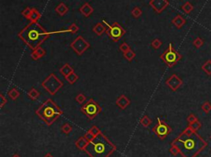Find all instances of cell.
Here are the masks:
<instances>
[{
  "instance_id": "obj_9",
  "label": "cell",
  "mask_w": 211,
  "mask_h": 157,
  "mask_svg": "<svg viewBox=\"0 0 211 157\" xmlns=\"http://www.w3.org/2000/svg\"><path fill=\"white\" fill-rule=\"evenodd\" d=\"M158 124L155 125L153 128V132L156 134L158 138L161 140H164L170 133L172 132V128L167 123L163 122L160 118H157Z\"/></svg>"
},
{
  "instance_id": "obj_8",
  "label": "cell",
  "mask_w": 211,
  "mask_h": 157,
  "mask_svg": "<svg viewBox=\"0 0 211 157\" xmlns=\"http://www.w3.org/2000/svg\"><path fill=\"white\" fill-rule=\"evenodd\" d=\"M103 23L107 25L108 26L107 31V35H108L109 38L114 42H117L119 41L120 39H121L124 35L126 33V31L121 26H120L118 22H114L112 25H108L107 22H106L105 21H103Z\"/></svg>"
},
{
  "instance_id": "obj_17",
  "label": "cell",
  "mask_w": 211,
  "mask_h": 157,
  "mask_svg": "<svg viewBox=\"0 0 211 157\" xmlns=\"http://www.w3.org/2000/svg\"><path fill=\"white\" fill-rule=\"evenodd\" d=\"M88 143H89V142H88L84 137H81V138H79V139L75 142V146H76L77 148L79 149V150L84 151L85 148H86L87 146V145H88Z\"/></svg>"
},
{
  "instance_id": "obj_20",
  "label": "cell",
  "mask_w": 211,
  "mask_h": 157,
  "mask_svg": "<svg viewBox=\"0 0 211 157\" xmlns=\"http://www.w3.org/2000/svg\"><path fill=\"white\" fill-rule=\"evenodd\" d=\"M55 12H56L59 16H64L66 13L69 12V8L67 5H65L64 3H59L58 6L55 8Z\"/></svg>"
},
{
  "instance_id": "obj_35",
  "label": "cell",
  "mask_w": 211,
  "mask_h": 157,
  "mask_svg": "<svg viewBox=\"0 0 211 157\" xmlns=\"http://www.w3.org/2000/svg\"><path fill=\"white\" fill-rule=\"evenodd\" d=\"M162 44H163V42H162L159 39H154L152 41V43H151L152 47L153 49H155V50H158V49L162 46Z\"/></svg>"
},
{
  "instance_id": "obj_4",
  "label": "cell",
  "mask_w": 211,
  "mask_h": 157,
  "mask_svg": "<svg viewBox=\"0 0 211 157\" xmlns=\"http://www.w3.org/2000/svg\"><path fill=\"white\" fill-rule=\"evenodd\" d=\"M36 113L46 124L50 126L56 121L59 116L63 114V111L56 105V103L51 99H48L37 109Z\"/></svg>"
},
{
  "instance_id": "obj_36",
  "label": "cell",
  "mask_w": 211,
  "mask_h": 157,
  "mask_svg": "<svg viewBox=\"0 0 211 157\" xmlns=\"http://www.w3.org/2000/svg\"><path fill=\"white\" fill-rule=\"evenodd\" d=\"M75 100H76V101L79 103V104L82 105V104H83V103L85 102V101H86V96H85L83 93H79V94L76 96Z\"/></svg>"
},
{
  "instance_id": "obj_18",
  "label": "cell",
  "mask_w": 211,
  "mask_h": 157,
  "mask_svg": "<svg viewBox=\"0 0 211 157\" xmlns=\"http://www.w3.org/2000/svg\"><path fill=\"white\" fill-rule=\"evenodd\" d=\"M107 29L106 28V26H105L103 23H101V22H99V23H97L95 26H94L93 29H92V31H93V32L96 34L97 35H102L103 34V33H105L106 31H107Z\"/></svg>"
},
{
  "instance_id": "obj_37",
  "label": "cell",
  "mask_w": 211,
  "mask_h": 157,
  "mask_svg": "<svg viewBox=\"0 0 211 157\" xmlns=\"http://www.w3.org/2000/svg\"><path fill=\"white\" fill-rule=\"evenodd\" d=\"M31 11H32V8H25L24 10L22 12V15L23 16L24 18H26V19H29L31 13Z\"/></svg>"
},
{
  "instance_id": "obj_31",
  "label": "cell",
  "mask_w": 211,
  "mask_h": 157,
  "mask_svg": "<svg viewBox=\"0 0 211 157\" xmlns=\"http://www.w3.org/2000/svg\"><path fill=\"white\" fill-rule=\"evenodd\" d=\"M72 126L69 123H64L63 126L61 127V131L63 132L64 133H65V134H69L71 132H72Z\"/></svg>"
},
{
  "instance_id": "obj_41",
  "label": "cell",
  "mask_w": 211,
  "mask_h": 157,
  "mask_svg": "<svg viewBox=\"0 0 211 157\" xmlns=\"http://www.w3.org/2000/svg\"><path fill=\"white\" fill-rule=\"evenodd\" d=\"M7 103H8V100L5 98L4 96L1 93V94H0V108H1V109L3 108Z\"/></svg>"
},
{
  "instance_id": "obj_34",
  "label": "cell",
  "mask_w": 211,
  "mask_h": 157,
  "mask_svg": "<svg viewBox=\"0 0 211 157\" xmlns=\"http://www.w3.org/2000/svg\"><path fill=\"white\" fill-rule=\"evenodd\" d=\"M79 26H77L75 23H73V24L69 27V29L66 30L65 32H69L71 33V34H76V33L79 31Z\"/></svg>"
},
{
  "instance_id": "obj_21",
  "label": "cell",
  "mask_w": 211,
  "mask_h": 157,
  "mask_svg": "<svg viewBox=\"0 0 211 157\" xmlns=\"http://www.w3.org/2000/svg\"><path fill=\"white\" fill-rule=\"evenodd\" d=\"M41 18H42V14L40 13V12L37 9L32 8L28 20H30L31 22H38V20H40Z\"/></svg>"
},
{
  "instance_id": "obj_16",
  "label": "cell",
  "mask_w": 211,
  "mask_h": 157,
  "mask_svg": "<svg viewBox=\"0 0 211 157\" xmlns=\"http://www.w3.org/2000/svg\"><path fill=\"white\" fill-rule=\"evenodd\" d=\"M172 23L174 25L177 29H181V27L186 24V19L183 18L182 16L177 15L172 19Z\"/></svg>"
},
{
  "instance_id": "obj_2",
  "label": "cell",
  "mask_w": 211,
  "mask_h": 157,
  "mask_svg": "<svg viewBox=\"0 0 211 157\" xmlns=\"http://www.w3.org/2000/svg\"><path fill=\"white\" fill-rule=\"evenodd\" d=\"M51 32L45 30L38 22H30L18 33V36L32 50L41 46V44L49 37Z\"/></svg>"
},
{
  "instance_id": "obj_44",
  "label": "cell",
  "mask_w": 211,
  "mask_h": 157,
  "mask_svg": "<svg viewBox=\"0 0 211 157\" xmlns=\"http://www.w3.org/2000/svg\"><path fill=\"white\" fill-rule=\"evenodd\" d=\"M44 157H53V155H51L50 153H47V154H46V155H45V156H44Z\"/></svg>"
},
{
  "instance_id": "obj_28",
  "label": "cell",
  "mask_w": 211,
  "mask_h": 157,
  "mask_svg": "<svg viewBox=\"0 0 211 157\" xmlns=\"http://www.w3.org/2000/svg\"><path fill=\"white\" fill-rule=\"evenodd\" d=\"M181 8H182V10L185 12L186 13L189 14V13H191L192 11H193L194 7L190 2H186L185 3L183 4V6L181 7Z\"/></svg>"
},
{
  "instance_id": "obj_11",
  "label": "cell",
  "mask_w": 211,
  "mask_h": 157,
  "mask_svg": "<svg viewBox=\"0 0 211 157\" xmlns=\"http://www.w3.org/2000/svg\"><path fill=\"white\" fill-rule=\"evenodd\" d=\"M182 84H183L182 80L176 74H172V76H170L169 78L166 81V85L168 86V87L172 90V91H173V92L177 91V90L182 86Z\"/></svg>"
},
{
  "instance_id": "obj_6",
  "label": "cell",
  "mask_w": 211,
  "mask_h": 157,
  "mask_svg": "<svg viewBox=\"0 0 211 157\" xmlns=\"http://www.w3.org/2000/svg\"><path fill=\"white\" fill-rule=\"evenodd\" d=\"M160 58L169 68H172L181 59V55L173 48L170 43L168 48L160 55Z\"/></svg>"
},
{
  "instance_id": "obj_33",
  "label": "cell",
  "mask_w": 211,
  "mask_h": 157,
  "mask_svg": "<svg viewBox=\"0 0 211 157\" xmlns=\"http://www.w3.org/2000/svg\"><path fill=\"white\" fill-rule=\"evenodd\" d=\"M201 109L205 113H209L211 111V104L209 101H205V103H203V105H201Z\"/></svg>"
},
{
  "instance_id": "obj_32",
  "label": "cell",
  "mask_w": 211,
  "mask_h": 157,
  "mask_svg": "<svg viewBox=\"0 0 211 157\" xmlns=\"http://www.w3.org/2000/svg\"><path fill=\"white\" fill-rule=\"evenodd\" d=\"M201 126H202V123L199 121V120H197V121H196L195 123H192V124H190L189 127L191 128L193 130V131L195 132H197L199 130V129L201 128Z\"/></svg>"
},
{
  "instance_id": "obj_3",
  "label": "cell",
  "mask_w": 211,
  "mask_h": 157,
  "mask_svg": "<svg viewBox=\"0 0 211 157\" xmlns=\"http://www.w3.org/2000/svg\"><path fill=\"white\" fill-rule=\"evenodd\" d=\"M116 151V146L101 133L88 143L84 151L90 157H110Z\"/></svg>"
},
{
  "instance_id": "obj_22",
  "label": "cell",
  "mask_w": 211,
  "mask_h": 157,
  "mask_svg": "<svg viewBox=\"0 0 211 157\" xmlns=\"http://www.w3.org/2000/svg\"><path fill=\"white\" fill-rule=\"evenodd\" d=\"M201 69H202L208 76H211V59H208V60L201 66Z\"/></svg>"
},
{
  "instance_id": "obj_29",
  "label": "cell",
  "mask_w": 211,
  "mask_h": 157,
  "mask_svg": "<svg viewBox=\"0 0 211 157\" xmlns=\"http://www.w3.org/2000/svg\"><path fill=\"white\" fill-rule=\"evenodd\" d=\"M204 44V40H203L202 38L200 37H196V39H194L193 41V45L196 47V49H200L201 48Z\"/></svg>"
},
{
  "instance_id": "obj_39",
  "label": "cell",
  "mask_w": 211,
  "mask_h": 157,
  "mask_svg": "<svg viewBox=\"0 0 211 157\" xmlns=\"http://www.w3.org/2000/svg\"><path fill=\"white\" fill-rule=\"evenodd\" d=\"M88 131L91 132V133H92V134H93L94 136H95V137H97V136L99 135V134H100V133H102V132H101L100 129L98 128L97 126L92 127L91 128H90L89 130H88Z\"/></svg>"
},
{
  "instance_id": "obj_19",
  "label": "cell",
  "mask_w": 211,
  "mask_h": 157,
  "mask_svg": "<svg viewBox=\"0 0 211 157\" xmlns=\"http://www.w3.org/2000/svg\"><path fill=\"white\" fill-rule=\"evenodd\" d=\"M74 72V68H73L69 63H65V64L59 69V72H60L61 74L63 75L64 77L68 76L69 75L71 74V73Z\"/></svg>"
},
{
  "instance_id": "obj_46",
  "label": "cell",
  "mask_w": 211,
  "mask_h": 157,
  "mask_svg": "<svg viewBox=\"0 0 211 157\" xmlns=\"http://www.w3.org/2000/svg\"><path fill=\"white\" fill-rule=\"evenodd\" d=\"M210 138H211V135H210Z\"/></svg>"
},
{
  "instance_id": "obj_23",
  "label": "cell",
  "mask_w": 211,
  "mask_h": 157,
  "mask_svg": "<svg viewBox=\"0 0 211 157\" xmlns=\"http://www.w3.org/2000/svg\"><path fill=\"white\" fill-rule=\"evenodd\" d=\"M27 96L30 97L32 101H36L37 100V98L40 96V92L37 91L35 88H31V89L27 92Z\"/></svg>"
},
{
  "instance_id": "obj_38",
  "label": "cell",
  "mask_w": 211,
  "mask_h": 157,
  "mask_svg": "<svg viewBox=\"0 0 211 157\" xmlns=\"http://www.w3.org/2000/svg\"><path fill=\"white\" fill-rule=\"evenodd\" d=\"M130 50H131L130 47V45H129L127 43H125V42L122 43V44L120 45V50L121 51V52L125 53L127 52V51Z\"/></svg>"
},
{
  "instance_id": "obj_30",
  "label": "cell",
  "mask_w": 211,
  "mask_h": 157,
  "mask_svg": "<svg viewBox=\"0 0 211 157\" xmlns=\"http://www.w3.org/2000/svg\"><path fill=\"white\" fill-rule=\"evenodd\" d=\"M142 13H142V10L139 8V7H135V8H133L132 11H131V14H132L133 17L135 18H139V17L142 15Z\"/></svg>"
},
{
  "instance_id": "obj_1",
  "label": "cell",
  "mask_w": 211,
  "mask_h": 157,
  "mask_svg": "<svg viewBox=\"0 0 211 157\" xmlns=\"http://www.w3.org/2000/svg\"><path fill=\"white\" fill-rule=\"evenodd\" d=\"M182 157H196L207 146V142L189 126L172 141Z\"/></svg>"
},
{
  "instance_id": "obj_43",
  "label": "cell",
  "mask_w": 211,
  "mask_h": 157,
  "mask_svg": "<svg viewBox=\"0 0 211 157\" xmlns=\"http://www.w3.org/2000/svg\"><path fill=\"white\" fill-rule=\"evenodd\" d=\"M84 138H86V139H87V141H88V142H91V141H92V140L94 139V138H95V136H94L93 134H92V133H91V132L87 131V133H85Z\"/></svg>"
},
{
  "instance_id": "obj_40",
  "label": "cell",
  "mask_w": 211,
  "mask_h": 157,
  "mask_svg": "<svg viewBox=\"0 0 211 157\" xmlns=\"http://www.w3.org/2000/svg\"><path fill=\"white\" fill-rule=\"evenodd\" d=\"M169 151L172 155H177L178 154H180L178 148L174 145H171V148L169 149Z\"/></svg>"
},
{
  "instance_id": "obj_13",
  "label": "cell",
  "mask_w": 211,
  "mask_h": 157,
  "mask_svg": "<svg viewBox=\"0 0 211 157\" xmlns=\"http://www.w3.org/2000/svg\"><path fill=\"white\" fill-rule=\"evenodd\" d=\"M115 104L120 109H125L130 104V101L127 96H125V95H121L117 98Z\"/></svg>"
},
{
  "instance_id": "obj_14",
  "label": "cell",
  "mask_w": 211,
  "mask_h": 157,
  "mask_svg": "<svg viewBox=\"0 0 211 157\" xmlns=\"http://www.w3.org/2000/svg\"><path fill=\"white\" fill-rule=\"evenodd\" d=\"M46 55V50H45L42 47L40 46V47H38V48L36 49V50H34L32 51V53L31 54V59H32L33 60H38V59H40L41 58L44 57Z\"/></svg>"
},
{
  "instance_id": "obj_42",
  "label": "cell",
  "mask_w": 211,
  "mask_h": 157,
  "mask_svg": "<svg viewBox=\"0 0 211 157\" xmlns=\"http://www.w3.org/2000/svg\"><path fill=\"white\" fill-rule=\"evenodd\" d=\"M186 120H187V122L189 123V124H192V123H195L196 121H197L198 118H196V116L194 115L193 113H192V114H190V115L187 117Z\"/></svg>"
},
{
  "instance_id": "obj_5",
  "label": "cell",
  "mask_w": 211,
  "mask_h": 157,
  "mask_svg": "<svg viewBox=\"0 0 211 157\" xmlns=\"http://www.w3.org/2000/svg\"><path fill=\"white\" fill-rule=\"evenodd\" d=\"M42 86L49 94L51 96H54L61 88L63 87L64 83L57 77L56 75L51 73L42 81Z\"/></svg>"
},
{
  "instance_id": "obj_12",
  "label": "cell",
  "mask_w": 211,
  "mask_h": 157,
  "mask_svg": "<svg viewBox=\"0 0 211 157\" xmlns=\"http://www.w3.org/2000/svg\"><path fill=\"white\" fill-rule=\"evenodd\" d=\"M149 5L156 13H161L167 7H168L169 2L168 0H150Z\"/></svg>"
},
{
  "instance_id": "obj_26",
  "label": "cell",
  "mask_w": 211,
  "mask_h": 157,
  "mask_svg": "<svg viewBox=\"0 0 211 157\" xmlns=\"http://www.w3.org/2000/svg\"><path fill=\"white\" fill-rule=\"evenodd\" d=\"M123 56H124V58L126 59L127 61L131 62L133 59H135V56H136V55H135V53L132 50H130L127 51V52L123 53Z\"/></svg>"
},
{
  "instance_id": "obj_7",
  "label": "cell",
  "mask_w": 211,
  "mask_h": 157,
  "mask_svg": "<svg viewBox=\"0 0 211 157\" xmlns=\"http://www.w3.org/2000/svg\"><path fill=\"white\" fill-rule=\"evenodd\" d=\"M103 109L97 102L93 99H89L81 107V112L87 116L90 120H92L102 112Z\"/></svg>"
},
{
  "instance_id": "obj_10",
  "label": "cell",
  "mask_w": 211,
  "mask_h": 157,
  "mask_svg": "<svg viewBox=\"0 0 211 157\" xmlns=\"http://www.w3.org/2000/svg\"><path fill=\"white\" fill-rule=\"evenodd\" d=\"M70 47L78 55H83V53L87 50L90 48V44L83 37V36H78L74 41L70 44Z\"/></svg>"
},
{
  "instance_id": "obj_25",
  "label": "cell",
  "mask_w": 211,
  "mask_h": 157,
  "mask_svg": "<svg viewBox=\"0 0 211 157\" xmlns=\"http://www.w3.org/2000/svg\"><path fill=\"white\" fill-rule=\"evenodd\" d=\"M8 96L13 101H16L20 96V92L17 88H13L8 92Z\"/></svg>"
},
{
  "instance_id": "obj_27",
  "label": "cell",
  "mask_w": 211,
  "mask_h": 157,
  "mask_svg": "<svg viewBox=\"0 0 211 157\" xmlns=\"http://www.w3.org/2000/svg\"><path fill=\"white\" fill-rule=\"evenodd\" d=\"M66 80H67V81L69 84H74V83L76 82L77 81H78V79H79V76L75 73V72H72L71 74H69L68 76H66L65 77Z\"/></svg>"
},
{
  "instance_id": "obj_45",
  "label": "cell",
  "mask_w": 211,
  "mask_h": 157,
  "mask_svg": "<svg viewBox=\"0 0 211 157\" xmlns=\"http://www.w3.org/2000/svg\"><path fill=\"white\" fill-rule=\"evenodd\" d=\"M13 157H21V156H20V155H17V154H16V155H13Z\"/></svg>"
},
{
  "instance_id": "obj_24",
  "label": "cell",
  "mask_w": 211,
  "mask_h": 157,
  "mask_svg": "<svg viewBox=\"0 0 211 157\" xmlns=\"http://www.w3.org/2000/svg\"><path fill=\"white\" fill-rule=\"evenodd\" d=\"M152 122H153L152 119H151L148 115H144V117L140 119V121H139L140 124H141L142 126L145 127V128H148V127L150 126V125L152 124Z\"/></svg>"
},
{
  "instance_id": "obj_15",
  "label": "cell",
  "mask_w": 211,
  "mask_h": 157,
  "mask_svg": "<svg viewBox=\"0 0 211 157\" xmlns=\"http://www.w3.org/2000/svg\"><path fill=\"white\" fill-rule=\"evenodd\" d=\"M79 11H80V13H82L84 17L88 18L90 15L92 14V13L94 12V9L88 3H84L83 6L81 7L80 9H79Z\"/></svg>"
}]
</instances>
